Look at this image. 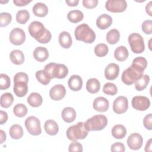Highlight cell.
Listing matches in <instances>:
<instances>
[{
  "instance_id": "6da1fadb",
  "label": "cell",
  "mask_w": 152,
  "mask_h": 152,
  "mask_svg": "<svg viewBox=\"0 0 152 152\" xmlns=\"http://www.w3.org/2000/svg\"><path fill=\"white\" fill-rule=\"evenodd\" d=\"M28 30L30 36L40 43L45 44L51 40V33L40 21H34L31 22L28 27Z\"/></svg>"
},
{
  "instance_id": "7a4b0ae2",
  "label": "cell",
  "mask_w": 152,
  "mask_h": 152,
  "mask_svg": "<svg viewBox=\"0 0 152 152\" xmlns=\"http://www.w3.org/2000/svg\"><path fill=\"white\" fill-rule=\"evenodd\" d=\"M75 37L77 40L86 43H92L96 39V33L86 23L78 25L74 31Z\"/></svg>"
},
{
  "instance_id": "3957f363",
  "label": "cell",
  "mask_w": 152,
  "mask_h": 152,
  "mask_svg": "<svg viewBox=\"0 0 152 152\" xmlns=\"http://www.w3.org/2000/svg\"><path fill=\"white\" fill-rule=\"evenodd\" d=\"M50 77V78H56L62 79L66 77L68 74V69L62 64H56L50 62L45 65L43 69Z\"/></svg>"
},
{
  "instance_id": "277c9868",
  "label": "cell",
  "mask_w": 152,
  "mask_h": 152,
  "mask_svg": "<svg viewBox=\"0 0 152 152\" xmlns=\"http://www.w3.org/2000/svg\"><path fill=\"white\" fill-rule=\"evenodd\" d=\"M107 124V118L103 115H96L88 119L84 123V127L88 131H100Z\"/></svg>"
},
{
  "instance_id": "5b68a950",
  "label": "cell",
  "mask_w": 152,
  "mask_h": 152,
  "mask_svg": "<svg viewBox=\"0 0 152 152\" xmlns=\"http://www.w3.org/2000/svg\"><path fill=\"white\" fill-rule=\"evenodd\" d=\"M88 131L84 127V123L79 122L77 124L69 126L66 130L67 138L71 141H75L78 140H83L87 136Z\"/></svg>"
},
{
  "instance_id": "8992f818",
  "label": "cell",
  "mask_w": 152,
  "mask_h": 152,
  "mask_svg": "<svg viewBox=\"0 0 152 152\" xmlns=\"http://www.w3.org/2000/svg\"><path fill=\"white\" fill-rule=\"evenodd\" d=\"M143 73L144 71H139L131 65L122 72V81L126 85H131L140 79L142 76Z\"/></svg>"
},
{
  "instance_id": "52a82bcc",
  "label": "cell",
  "mask_w": 152,
  "mask_h": 152,
  "mask_svg": "<svg viewBox=\"0 0 152 152\" xmlns=\"http://www.w3.org/2000/svg\"><path fill=\"white\" fill-rule=\"evenodd\" d=\"M128 40L131 49L134 53H141L144 51V41L141 35L137 33H131L128 36Z\"/></svg>"
},
{
  "instance_id": "ba28073f",
  "label": "cell",
  "mask_w": 152,
  "mask_h": 152,
  "mask_svg": "<svg viewBox=\"0 0 152 152\" xmlns=\"http://www.w3.org/2000/svg\"><path fill=\"white\" fill-rule=\"evenodd\" d=\"M24 124L27 131L31 135H39L42 133L40 121L37 118L30 116L26 119Z\"/></svg>"
},
{
  "instance_id": "9c48e42d",
  "label": "cell",
  "mask_w": 152,
  "mask_h": 152,
  "mask_svg": "<svg viewBox=\"0 0 152 152\" xmlns=\"http://www.w3.org/2000/svg\"><path fill=\"white\" fill-rule=\"evenodd\" d=\"M106 9L112 12H122L127 7L125 0H107L105 4Z\"/></svg>"
},
{
  "instance_id": "30bf717a",
  "label": "cell",
  "mask_w": 152,
  "mask_h": 152,
  "mask_svg": "<svg viewBox=\"0 0 152 152\" xmlns=\"http://www.w3.org/2000/svg\"><path fill=\"white\" fill-rule=\"evenodd\" d=\"M132 106L136 110L144 111L147 110L150 106L149 99L143 96H134L131 101Z\"/></svg>"
},
{
  "instance_id": "8fae6325",
  "label": "cell",
  "mask_w": 152,
  "mask_h": 152,
  "mask_svg": "<svg viewBox=\"0 0 152 152\" xmlns=\"http://www.w3.org/2000/svg\"><path fill=\"white\" fill-rule=\"evenodd\" d=\"M9 39L12 44L16 46L21 45L26 40L25 32L20 28H14L11 31Z\"/></svg>"
},
{
  "instance_id": "7c38bea8",
  "label": "cell",
  "mask_w": 152,
  "mask_h": 152,
  "mask_svg": "<svg viewBox=\"0 0 152 152\" xmlns=\"http://www.w3.org/2000/svg\"><path fill=\"white\" fill-rule=\"evenodd\" d=\"M112 107L113 110L117 114L125 113L128 109V99L123 96L116 97L113 101Z\"/></svg>"
},
{
  "instance_id": "4fadbf2b",
  "label": "cell",
  "mask_w": 152,
  "mask_h": 152,
  "mask_svg": "<svg viewBox=\"0 0 152 152\" xmlns=\"http://www.w3.org/2000/svg\"><path fill=\"white\" fill-rule=\"evenodd\" d=\"M143 144L142 136L138 133L131 134L127 139V144L128 147L133 150H139Z\"/></svg>"
},
{
  "instance_id": "5bb4252c",
  "label": "cell",
  "mask_w": 152,
  "mask_h": 152,
  "mask_svg": "<svg viewBox=\"0 0 152 152\" xmlns=\"http://www.w3.org/2000/svg\"><path fill=\"white\" fill-rule=\"evenodd\" d=\"M66 94L65 87L62 84H56L53 86L49 91L50 97L55 101L63 99Z\"/></svg>"
},
{
  "instance_id": "9a60e30c",
  "label": "cell",
  "mask_w": 152,
  "mask_h": 152,
  "mask_svg": "<svg viewBox=\"0 0 152 152\" xmlns=\"http://www.w3.org/2000/svg\"><path fill=\"white\" fill-rule=\"evenodd\" d=\"M119 74V66L115 63H110L104 69V77L108 80L116 79Z\"/></svg>"
},
{
  "instance_id": "2e32d148",
  "label": "cell",
  "mask_w": 152,
  "mask_h": 152,
  "mask_svg": "<svg viewBox=\"0 0 152 152\" xmlns=\"http://www.w3.org/2000/svg\"><path fill=\"white\" fill-rule=\"evenodd\" d=\"M93 106L94 109L96 111L104 112L108 110L109 102L108 100L104 97H98L94 100Z\"/></svg>"
},
{
  "instance_id": "e0dca14e",
  "label": "cell",
  "mask_w": 152,
  "mask_h": 152,
  "mask_svg": "<svg viewBox=\"0 0 152 152\" xmlns=\"http://www.w3.org/2000/svg\"><path fill=\"white\" fill-rule=\"evenodd\" d=\"M112 23V18L109 15L103 14L98 17L96 20V25L101 30H104L109 27Z\"/></svg>"
},
{
  "instance_id": "ac0fdd59",
  "label": "cell",
  "mask_w": 152,
  "mask_h": 152,
  "mask_svg": "<svg viewBox=\"0 0 152 152\" xmlns=\"http://www.w3.org/2000/svg\"><path fill=\"white\" fill-rule=\"evenodd\" d=\"M68 85L71 90L78 91L82 88L83 80L78 75H72L68 80Z\"/></svg>"
},
{
  "instance_id": "d6986e66",
  "label": "cell",
  "mask_w": 152,
  "mask_h": 152,
  "mask_svg": "<svg viewBox=\"0 0 152 152\" xmlns=\"http://www.w3.org/2000/svg\"><path fill=\"white\" fill-rule=\"evenodd\" d=\"M33 55L34 58L39 62H44L49 58V56L48 49L42 46L36 48L33 51Z\"/></svg>"
},
{
  "instance_id": "ffe728a7",
  "label": "cell",
  "mask_w": 152,
  "mask_h": 152,
  "mask_svg": "<svg viewBox=\"0 0 152 152\" xmlns=\"http://www.w3.org/2000/svg\"><path fill=\"white\" fill-rule=\"evenodd\" d=\"M58 40L61 46L64 49L69 48L72 43V37L70 34L66 31H62L59 34Z\"/></svg>"
},
{
  "instance_id": "44dd1931",
  "label": "cell",
  "mask_w": 152,
  "mask_h": 152,
  "mask_svg": "<svg viewBox=\"0 0 152 152\" xmlns=\"http://www.w3.org/2000/svg\"><path fill=\"white\" fill-rule=\"evenodd\" d=\"M61 116L62 119L65 122L71 123L76 118V111L72 107H66L62 110Z\"/></svg>"
},
{
  "instance_id": "7402d4cb",
  "label": "cell",
  "mask_w": 152,
  "mask_h": 152,
  "mask_svg": "<svg viewBox=\"0 0 152 152\" xmlns=\"http://www.w3.org/2000/svg\"><path fill=\"white\" fill-rule=\"evenodd\" d=\"M44 129L46 132L50 135H55L59 131L58 124L52 119L47 120L44 124Z\"/></svg>"
},
{
  "instance_id": "603a6c76",
  "label": "cell",
  "mask_w": 152,
  "mask_h": 152,
  "mask_svg": "<svg viewBox=\"0 0 152 152\" xmlns=\"http://www.w3.org/2000/svg\"><path fill=\"white\" fill-rule=\"evenodd\" d=\"M13 91L17 97H22L25 96L28 91L27 83L24 82H17L14 83Z\"/></svg>"
},
{
  "instance_id": "cb8c5ba5",
  "label": "cell",
  "mask_w": 152,
  "mask_h": 152,
  "mask_svg": "<svg viewBox=\"0 0 152 152\" xmlns=\"http://www.w3.org/2000/svg\"><path fill=\"white\" fill-rule=\"evenodd\" d=\"M33 14L39 17H45L48 13V8L46 4L42 2L36 3L33 7Z\"/></svg>"
},
{
  "instance_id": "d4e9b609",
  "label": "cell",
  "mask_w": 152,
  "mask_h": 152,
  "mask_svg": "<svg viewBox=\"0 0 152 152\" xmlns=\"http://www.w3.org/2000/svg\"><path fill=\"white\" fill-rule=\"evenodd\" d=\"M11 61L15 65H21L24 62V55L23 52L18 49H15L11 51L10 54Z\"/></svg>"
},
{
  "instance_id": "484cf974",
  "label": "cell",
  "mask_w": 152,
  "mask_h": 152,
  "mask_svg": "<svg viewBox=\"0 0 152 152\" xmlns=\"http://www.w3.org/2000/svg\"><path fill=\"white\" fill-rule=\"evenodd\" d=\"M100 88V81L95 78H91L87 80L86 83V89L88 92L95 94L99 92Z\"/></svg>"
},
{
  "instance_id": "4316f807",
  "label": "cell",
  "mask_w": 152,
  "mask_h": 152,
  "mask_svg": "<svg viewBox=\"0 0 152 152\" xmlns=\"http://www.w3.org/2000/svg\"><path fill=\"white\" fill-rule=\"evenodd\" d=\"M43 102L42 96L36 92L31 93L27 97V103L28 104L33 107H37L40 106Z\"/></svg>"
},
{
  "instance_id": "83f0119b",
  "label": "cell",
  "mask_w": 152,
  "mask_h": 152,
  "mask_svg": "<svg viewBox=\"0 0 152 152\" xmlns=\"http://www.w3.org/2000/svg\"><path fill=\"white\" fill-rule=\"evenodd\" d=\"M112 136L116 139H122L126 134V129L121 124L115 125L111 131Z\"/></svg>"
},
{
  "instance_id": "f1b7e54d",
  "label": "cell",
  "mask_w": 152,
  "mask_h": 152,
  "mask_svg": "<svg viewBox=\"0 0 152 152\" xmlns=\"http://www.w3.org/2000/svg\"><path fill=\"white\" fill-rule=\"evenodd\" d=\"M129 56V52L125 46H120L116 48L114 52L115 58L119 61H125Z\"/></svg>"
},
{
  "instance_id": "f546056e",
  "label": "cell",
  "mask_w": 152,
  "mask_h": 152,
  "mask_svg": "<svg viewBox=\"0 0 152 152\" xmlns=\"http://www.w3.org/2000/svg\"><path fill=\"white\" fill-rule=\"evenodd\" d=\"M84 18V14L82 11L78 10L70 11L67 14L68 20L72 23H77L81 21Z\"/></svg>"
},
{
  "instance_id": "4dcf8cb0",
  "label": "cell",
  "mask_w": 152,
  "mask_h": 152,
  "mask_svg": "<svg viewBox=\"0 0 152 152\" xmlns=\"http://www.w3.org/2000/svg\"><path fill=\"white\" fill-rule=\"evenodd\" d=\"M131 66L139 71H144L147 66V61L145 58L138 56L134 59Z\"/></svg>"
},
{
  "instance_id": "1f68e13d",
  "label": "cell",
  "mask_w": 152,
  "mask_h": 152,
  "mask_svg": "<svg viewBox=\"0 0 152 152\" xmlns=\"http://www.w3.org/2000/svg\"><path fill=\"white\" fill-rule=\"evenodd\" d=\"M10 135L11 137L15 140L21 138L23 135V129L22 126L18 124L12 125L10 129Z\"/></svg>"
},
{
  "instance_id": "d6a6232c",
  "label": "cell",
  "mask_w": 152,
  "mask_h": 152,
  "mask_svg": "<svg viewBox=\"0 0 152 152\" xmlns=\"http://www.w3.org/2000/svg\"><path fill=\"white\" fill-rule=\"evenodd\" d=\"M106 40L110 45L116 44L120 38L119 31L115 28L111 29L106 34Z\"/></svg>"
},
{
  "instance_id": "836d02e7",
  "label": "cell",
  "mask_w": 152,
  "mask_h": 152,
  "mask_svg": "<svg viewBox=\"0 0 152 152\" xmlns=\"http://www.w3.org/2000/svg\"><path fill=\"white\" fill-rule=\"evenodd\" d=\"M150 77L148 75H142V76L135 82V88L138 91H142L144 90L150 81Z\"/></svg>"
},
{
  "instance_id": "e575fe53",
  "label": "cell",
  "mask_w": 152,
  "mask_h": 152,
  "mask_svg": "<svg viewBox=\"0 0 152 152\" xmlns=\"http://www.w3.org/2000/svg\"><path fill=\"white\" fill-rule=\"evenodd\" d=\"M0 102L1 107L8 108L14 102V97L10 93H5L1 95Z\"/></svg>"
},
{
  "instance_id": "d590c367",
  "label": "cell",
  "mask_w": 152,
  "mask_h": 152,
  "mask_svg": "<svg viewBox=\"0 0 152 152\" xmlns=\"http://www.w3.org/2000/svg\"><path fill=\"white\" fill-rule=\"evenodd\" d=\"M30 18V13L26 10H19L16 14V21L19 24H26Z\"/></svg>"
},
{
  "instance_id": "8d00e7d4",
  "label": "cell",
  "mask_w": 152,
  "mask_h": 152,
  "mask_svg": "<svg viewBox=\"0 0 152 152\" xmlns=\"http://www.w3.org/2000/svg\"><path fill=\"white\" fill-rule=\"evenodd\" d=\"M35 75L37 81L43 85L48 84L51 80L49 75L44 70L37 71Z\"/></svg>"
},
{
  "instance_id": "74e56055",
  "label": "cell",
  "mask_w": 152,
  "mask_h": 152,
  "mask_svg": "<svg viewBox=\"0 0 152 152\" xmlns=\"http://www.w3.org/2000/svg\"><path fill=\"white\" fill-rule=\"evenodd\" d=\"M13 113L16 116L22 118L27 115V108L25 104L23 103H18L14 107Z\"/></svg>"
},
{
  "instance_id": "f35d334b",
  "label": "cell",
  "mask_w": 152,
  "mask_h": 152,
  "mask_svg": "<svg viewBox=\"0 0 152 152\" xmlns=\"http://www.w3.org/2000/svg\"><path fill=\"white\" fill-rule=\"evenodd\" d=\"M94 51L97 56L103 57L107 54L109 52V48L106 44L99 43L95 46Z\"/></svg>"
},
{
  "instance_id": "ab89813d",
  "label": "cell",
  "mask_w": 152,
  "mask_h": 152,
  "mask_svg": "<svg viewBox=\"0 0 152 152\" xmlns=\"http://www.w3.org/2000/svg\"><path fill=\"white\" fill-rule=\"evenodd\" d=\"M103 92L107 95L115 96L118 92V88L115 84L107 83L103 87Z\"/></svg>"
},
{
  "instance_id": "60d3db41",
  "label": "cell",
  "mask_w": 152,
  "mask_h": 152,
  "mask_svg": "<svg viewBox=\"0 0 152 152\" xmlns=\"http://www.w3.org/2000/svg\"><path fill=\"white\" fill-rule=\"evenodd\" d=\"M11 85V80L10 77L5 74H0V89H8Z\"/></svg>"
},
{
  "instance_id": "b9f144b4",
  "label": "cell",
  "mask_w": 152,
  "mask_h": 152,
  "mask_svg": "<svg viewBox=\"0 0 152 152\" xmlns=\"http://www.w3.org/2000/svg\"><path fill=\"white\" fill-rule=\"evenodd\" d=\"M12 20V16L8 12H1L0 14V26L1 27L8 26Z\"/></svg>"
},
{
  "instance_id": "7bdbcfd3",
  "label": "cell",
  "mask_w": 152,
  "mask_h": 152,
  "mask_svg": "<svg viewBox=\"0 0 152 152\" xmlns=\"http://www.w3.org/2000/svg\"><path fill=\"white\" fill-rule=\"evenodd\" d=\"M28 81V77L25 72H17L14 77V83L17 82H24L27 83Z\"/></svg>"
},
{
  "instance_id": "ee69618b",
  "label": "cell",
  "mask_w": 152,
  "mask_h": 152,
  "mask_svg": "<svg viewBox=\"0 0 152 152\" xmlns=\"http://www.w3.org/2000/svg\"><path fill=\"white\" fill-rule=\"evenodd\" d=\"M141 28L146 34H151L152 33V21L151 20H145L142 23Z\"/></svg>"
},
{
  "instance_id": "f6af8a7d",
  "label": "cell",
  "mask_w": 152,
  "mask_h": 152,
  "mask_svg": "<svg viewBox=\"0 0 152 152\" xmlns=\"http://www.w3.org/2000/svg\"><path fill=\"white\" fill-rule=\"evenodd\" d=\"M68 151L69 152H72V151H83V145L81 143L79 142H77V141H73L71 142L68 147Z\"/></svg>"
},
{
  "instance_id": "bcb514c9",
  "label": "cell",
  "mask_w": 152,
  "mask_h": 152,
  "mask_svg": "<svg viewBox=\"0 0 152 152\" xmlns=\"http://www.w3.org/2000/svg\"><path fill=\"white\" fill-rule=\"evenodd\" d=\"M125 151V147L123 143L120 142H116L112 144L111 145V151L115 152H124Z\"/></svg>"
},
{
  "instance_id": "7dc6e473",
  "label": "cell",
  "mask_w": 152,
  "mask_h": 152,
  "mask_svg": "<svg viewBox=\"0 0 152 152\" xmlns=\"http://www.w3.org/2000/svg\"><path fill=\"white\" fill-rule=\"evenodd\" d=\"M143 125L144 126L148 129L151 130L152 129V115L151 113H149L144 117L143 119Z\"/></svg>"
},
{
  "instance_id": "c3c4849f",
  "label": "cell",
  "mask_w": 152,
  "mask_h": 152,
  "mask_svg": "<svg viewBox=\"0 0 152 152\" xmlns=\"http://www.w3.org/2000/svg\"><path fill=\"white\" fill-rule=\"evenodd\" d=\"M83 5L86 8L91 9L95 8L98 4L97 0H83Z\"/></svg>"
},
{
  "instance_id": "681fc988",
  "label": "cell",
  "mask_w": 152,
  "mask_h": 152,
  "mask_svg": "<svg viewBox=\"0 0 152 152\" xmlns=\"http://www.w3.org/2000/svg\"><path fill=\"white\" fill-rule=\"evenodd\" d=\"M8 120V114L6 112L2 110H0V124L3 125Z\"/></svg>"
},
{
  "instance_id": "f907efd6",
  "label": "cell",
  "mask_w": 152,
  "mask_h": 152,
  "mask_svg": "<svg viewBox=\"0 0 152 152\" xmlns=\"http://www.w3.org/2000/svg\"><path fill=\"white\" fill-rule=\"evenodd\" d=\"M31 1H28V0H14L13 3L18 7H22V6H25L31 2Z\"/></svg>"
},
{
  "instance_id": "816d5d0a",
  "label": "cell",
  "mask_w": 152,
  "mask_h": 152,
  "mask_svg": "<svg viewBox=\"0 0 152 152\" xmlns=\"http://www.w3.org/2000/svg\"><path fill=\"white\" fill-rule=\"evenodd\" d=\"M152 2L150 1L145 6V11L150 16H152V12H151V9H152Z\"/></svg>"
},
{
  "instance_id": "f5cc1de1",
  "label": "cell",
  "mask_w": 152,
  "mask_h": 152,
  "mask_svg": "<svg viewBox=\"0 0 152 152\" xmlns=\"http://www.w3.org/2000/svg\"><path fill=\"white\" fill-rule=\"evenodd\" d=\"M65 2L69 7H75L78 4L79 1L78 0H66Z\"/></svg>"
},
{
  "instance_id": "db71d44e",
  "label": "cell",
  "mask_w": 152,
  "mask_h": 152,
  "mask_svg": "<svg viewBox=\"0 0 152 152\" xmlns=\"http://www.w3.org/2000/svg\"><path fill=\"white\" fill-rule=\"evenodd\" d=\"M151 139L150 138L147 142L145 146V151H151Z\"/></svg>"
},
{
  "instance_id": "11a10c76",
  "label": "cell",
  "mask_w": 152,
  "mask_h": 152,
  "mask_svg": "<svg viewBox=\"0 0 152 152\" xmlns=\"http://www.w3.org/2000/svg\"><path fill=\"white\" fill-rule=\"evenodd\" d=\"M0 133H1V142L0 143L2 144L6 140V137H6V134L2 129L0 130Z\"/></svg>"
}]
</instances>
